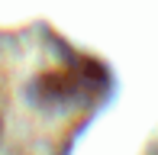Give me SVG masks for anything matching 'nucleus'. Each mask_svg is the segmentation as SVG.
Wrapping results in <instances>:
<instances>
[{"instance_id":"obj_1","label":"nucleus","mask_w":158,"mask_h":155,"mask_svg":"<svg viewBox=\"0 0 158 155\" xmlns=\"http://www.w3.org/2000/svg\"><path fill=\"white\" fill-rule=\"evenodd\" d=\"M84 81L77 78V71H42L32 84V100L42 107H58V103H71L81 97Z\"/></svg>"}]
</instances>
